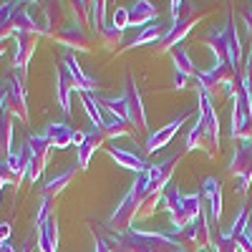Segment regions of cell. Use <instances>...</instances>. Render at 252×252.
I'll return each mask as SVG.
<instances>
[{
	"label": "cell",
	"mask_w": 252,
	"mask_h": 252,
	"mask_svg": "<svg viewBox=\"0 0 252 252\" xmlns=\"http://www.w3.org/2000/svg\"><path fill=\"white\" fill-rule=\"evenodd\" d=\"M204 46L215 53V58H224L229 66L240 73V61H242V46L235 26V15H227V26L222 31H209L204 35Z\"/></svg>",
	"instance_id": "5b68a950"
},
{
	"label": "cell",
	"mask_w": 252,
	"mask_h": 252,
	"mask_svg": "<svg viewBox=\"0 0 252 252\" xmlns=\"http://www.w3.org/2000/svg\"><path fill=\"white\" fill-rule=\"evenodd\" d=\"M8 237H10V222L5 220L0 222V242H8Z\"/></svg>",
	"instance_id": "7bdbcfd3"
},
{
	"label": "cell",
	"mask_w": 252,
	"mask_h": 252,
	"mask_svg": "<svg viewBox=\"0 0 252 252\" xmlns=\"http://www.w3.org/2000/svg\"><path fill=\"white\" fill-rule=\"evenodd\" d=\"M46 141L51 144V149H71V146L76 144V131L71 129V126L66 121H53L46 126L43 131Z\"/></svg>",
	"instance_id": "603a6c76"
},
{
	"label": "cell",
	"mask_w": 252,
	"mask_h": 252,
	"mask_svg": "<svg viewBox=\"0 0 252 252\" xmlns=\"http://www.w3.org/2000/svg\"><path fill=\"white\" fill-rule=\"evenodd\" d=\"M240 73H242V71H240ZM240 73L229 66L224 58H215V66H212V68H207V71H199V68H197V86L204 89L209 96L217 91V86L222 89L224 96H232L235 89H237Z\"/></svg>",
	"instance_id": "8992f818"
},
{
	"label": "cell",
	"mask_w": 252,
	"mask_h": 252,
	"mask_svg": "<svg viewBox=\"0 0 252 252\" xmlns=\"http://www.w3.org/2000/svg\"><path fill=\"white\" fill-rule=\"evenodd\" d=\"M126 121H129V126L141 134L146 131V109H144V98H141V91L136 86V81L134 76H126Z\"/></svg>",
	"instance_id": "30bf717a"
},
{
	"label": "cell",
	"mask_w": 252,
	"mask_h": 252,
	"mask_svg": "<svg viewBox=\"0 0 252 252\" xmlns=\"http://www.w3.org/2000/svg\"><path fill=\"white\" fill-rule=\"evenodd\" d=\"M242 89L250 98V106H252V46H250V53H247V61L242 66Z\"/></svg>",
	"instance_id": "74e56055"
},
{
	"label": "cell",
	"mask_w": 252,
	"mask_h": 252,
	"mask_svg": "<svg viewBox=\"0 0 252 252\" xmlns=\"http://www.w3.org/2000/svg\"><path fill=\"white\" fill-rule=\"evenodd\" d=\"M96 38L101 40V46L103 48H109V51H114L116 46H121V40H124V31H119L114 23H106L98 33H96Z\"/></svg>",
	"instance_id": "836d02e7"
},
{
	"label": "cell",
	"mask_w": 252,
	"mask_h": 252,
	"mask_svg": "<svg viewBox=\"0 0 252 252\" xmlns=\"http://www.w3.org/2000/svg\"><path fill=\"white\" fill-rule=\"evenodd\" d=\"M38 235H35V245L38 252H58V217L51 215L40 224H35Z\"/></svg>",
	"instance_id": "7402d4cb"
},
{
	"label": "cell",
	"mask_w": 252,
	"mask_h": 252,
	"mask_svg": "<svg viewBox=\"0 0 252 252\" xmlns=\"http://www.w3.org/2000/svg\"><path fill=\"white\" fill-rule=\"evenodd\" d=\"M5 51H8V43H5V40H3V43H0V58L5 56Z\"/></svg>",
	"instance_id": "f6af8a7d"
},
{
	"label": "cell",
	"mask_w": 252,
	"mask_h": 252,
	"mask_svg": "<svg viewBox=\"0 0 252 252\" xmlns=\"http://www.w3.org/2000/svg\"><path fill=\"white\" fill-rule=\"evenodd\" d=\"M111 23H114L119 31H126V28H129V8H116Z\"/></svg>",
	"instance_id": "ab89813d"
},
{
	"label": "cell",
	"mask_w": 252,
	"mask_h": 252,
	"mask_svg": "<svg viewBox=\"0 0 252 252\" xmlns=\"http://www.w3.org/2000/svg\"><path fill=\"white\" fill-rule=\"evenodd\" d=\"M202 15H194V18H184V20H177V23H172V28H169V33H166V38L161 40V46H159V51H164V53H172L177 46H182V40H184V35L192 31V26L197 23Z\"/></svg>",
	"instance_id": "d4e9b609"
},
{
	"label": "cell",
	"mask_w": 252,
	"mask_h": 252,
	"mask_svg": "<svg viewBox=\"0 0 252 252\" xmlns=\"http://www.w3.org/2000/svg\"><path fill=\"white\" fill-rule=\"evenodd\" d=\"M23 144L28 146V157H31V172H28V179L35 184L40 177H43L46 166H48L51 144L46 141V136H43V134H28Z\"/></svg>",
	"instance_id": "7c38bea8"
},
{
	"label": "cell",
	"mask_w": 252,
	"mask_h": 252,
	"mask_svg": "<svg viewBox=\"0 0 252 252\" xmlns=\"http://www.w3.org/2000/svg\"><path fill=\"white\" fill-rule=\"evenodd\" d=\"M56 98H58V106H61V111H63V116H68L71 114V91H73V81H71V73H68V68L61 66L56 68Z\"/></svg>",
	"instance_id": "484cf974"
},
{
	"label": "cell",
	"mask_w": 252,
	"mask_h": 252,
	"mask_svg": "<svg viewBox=\"0 0 252 252\" xmlns=\"http://www.w3.org/2000/svg\"><path fill=\"white\" fill-rule=\"evenodd\" d=\"M8 83V109L10 116L28 124V101H26V78L20 73H10L3 78Z\"/></svg>",
	"instance_id": "9a60e30c"
},
{
	"label": "cell",
	"mask_w": 252,
	"mask_h": 252,
	"mask_svg": "<svg viewBox=\"0 0 252 252\" xmlns=\"http://www.w3.org/2000/svg\"><path fill=\"white\" fill-rule=\"evenodd\" d=\"M172 63H174V89H184L187 81H192V78L197 81V68L184 46H177L172 51Z\"/></svg>",
	"instance_id": "44dd1931"
},
{
	"label": "cell",
	"mask_w": 252,
	"mask_h": 252,
	"mask_svg": "<svg viewBox=\"0 0 252 252\" xmlns=\"http://www.w3.org/2000/svg\"><path fill=\"white\" fill-rule=\"evenodd\" d=\"M103 111V109H101ZM103 139H121V136H131V126L126 124L121 116H114L109 111H103Z\"/></svg>",
	"instance_id": "f546056e"
},
{
	"label": "cell",
	"mask_w": 252,
	"mask_h": 252,
	"mask_svg": "<svg viewBox=\"0 0 252 252\" xmlns=\"http://www.w3.org/2000/svg\"><path fill=\"white\" fill-rule=\"evenodd\" d=\"M227 172L235 177V189H237V194L247 197L250 182H252V139L237 141L235 154H232V159H229Z\"/></svg>",
	"instance_id": "52a82bcc"
},
{
	"label": "cell",
	"mask_w": 252,
	"mask_h": 252,
	"mask_svg": "<svg viewBox=\"0 0 252 252\" xmlns=\"http://www.w3.org/2000/svg\"><path fill=\"white\" fill-rule=\"evenodd\" d=\"M229 136H232V141L252 139V106L242 89V73L237 81V89L232 94V129H229Z\"/></svg>",
	"instance_id": "ba28073f"
},
{
	"label": "cell",
	"mask_w": 252,
	"mask_h": 252,
	"mask_svg": "<svg viewBox=\"0 0 252 252\" xmlns=\"http://www.w3.org/2000/svg\"><path fill=\"white\" fill-rule=\"evenodd\" d=\"M53 40L63 48H73V51H81V53H89L91 51V38L86 33V28H81L76 23H66L56 35Z\"/></svg>",
	"instance_id": "e0dca14e"
},
{
	"label": "cell",
	"mask_w": 252,
	"mask_h": 252,
	"mask_svg": "<svg viewBox=\"0 0 252 252\" xmlns=\"http://www.w3.org/2000/svg\"><path fill=\"white\" fill-rule=\"evenodd\" d=\"M15 8H18V3H13V0H8V3L0 5V40H5V43H8L10 35H15V31H13Z\"/></svg>",
	"instance_id": "1f68e13d"
},
{
	"label": "cell",
	"mask_w": 252,
	"mask_h": 252,
	"mask_svg": "<svg viewBox=\"0 0 252 252\" xmlns=\"http://www.w3.org/2000/svg\"><path fill=\"white\" fill-rule=\"evenodd\" d=\"M189 119H192V111H184V114H179L174 121H169L166 126H159L154 134L146 136V141H144V154H157V152H161L164 146L182 131V126H184Z\"/></svg>",
	"instance_id": "4fadbf2b"
},
{
	"label": "cell",
	"mask_w": 252,
	"mask_h": 252,
	"mask_svg": "<svg viewBox=\"0 0 252 252\" xmlns=\"http://www.w3.org/2000/svg\"><path fill=\"white\" fill-rule=\"evenodd\" d=\"M199 252H209V250H199Z\"/></svg>",
	"instance_id": "7dc6e473"
},
{
	"label": "cell",
	"mask_w": 252,
	"mask_h": 252,
	"mask_svg": "<svg viewBox=\"0 0 252 252\" xmlns=\"http://www.w3.org/2000/svg\"><path fill=\"white\" fill-rule=\"evenodd\" d=\"M81 103H83V111L89 114L94 129L101 131V129H103V111H101V106H98L96 96H94V94H81Z\"/></svg>",
	"instance_id": "d6a6232c"
},
{
	"label": "cell",
	"mask_w": 252,
	"mask_h": 252,
	"mask_svg": "<svg viewBox=\"0 0 252 252\" xmlns=\"http://www.w3.org/2000/svg\"><path fill=\"white\" fill-rule=\"evenodd\" d=\"M31 172V157H28V146L23 144L20 146V152H10L8 159L0 161V182L3 184H13L15 189L20 187Z\"/></svg>",
	"instance_id": "9c48e42d"
},
{
	"label": "cell",
	"mask_w": 252,
	"mask_h": 252,
	"mask_svg": "<svg viewBox=\"0 0 252 252\" xmlns=\"http://www.w3.org/2000/svg\"><path fill=\"white\" fill-rule=\"evenodd\" d=\"M63 66L68 68V73H71V81H73V91H78V94H94V91H98L101 89V81L98 78H94V76H86L83 73V68H81V63L76 61V56H63Z\"/></svg>",
	"instance_id": "ac0fdd59"
},
{
	"label": "cell",
	"mask_w": 252,
	"mask_h": 252,
	"mask_svg": "<svg viewBox=\"0 0 252 252\" xmlns=\"http://www.w3.org/2000/svg\"><path fill=\"white\" fill-rule=\"evenodd\" d=\"M202 199H207V209H209V224H217L222 220V184L217 177H207L202 184Z\"/></svg>",
	"instance_id": "ffe728a7"
},
{
	"label": "cell",
	"mask_w": 252,
	"mask_h": 252,
	"mask_svg": "<svg viewBox=\"0 0 252 252\" xmlns=\"http://www.w3.org/2000/svg\"><path fill=\"white\" fill-rule=\"evenodd\" d=\"M250 215H252L250 204H242L240 215H235L232 227H229L227 232H220V229H217V235L212 237V247H215V252H237V250H240L237 240H240V235L245 232V227H247V222H250Z\"/></svg>",
	"instance_id": "8fae6325"
},
{
	"label": "cell",
	"mask_w": 252,
	"mask_h": 252,
	"mask_svg": "<svg viewBox=\"0 0 252 252\" xmlns=\"http://www.w3.org/2000/svg\"><path fill=\"white\" fill-rule=\"evenodd\" d=\"M237 245H240V252H252V215H250V222L245 227V232L240 235Z\"/></svg>",
	"instance_id": "f35d334b"
},
{
	"label": "cell",
	"mask_w": 252,
	"mask_h": 252,
	"mask_svg": "<svg viewBox=\"0 0 252 252\" xmlns=\"http://www.w3.org/2000/svg\"><path fill=\"white\" fill-rule=\"evenodd\" d=\"M106 242L111 247H121L124 252H189L172 232H146V229H129L124 235H109Z\"/></svg>",
	"instance_id": "3957f363"
},
{
	"label": "cell",
	"mask_w": 252,
	"mask_h": 252,
	"mask_svg": "<svg viewBox=\"0 0 252 252\" xmlns=\"http://www.w3.org/2000/svg\"><path fill=\"white\" fill-rule=\"evenodd\" d=\"M106 0H96V3H91V31L94 35L106 26Z\"/></svg>",
	"instance_id": "d590c367"
},
{
	"label": "cell",
	"mask_w": 252,
	"mask_h": 252,
	"mask_svg": "<svg viewBox=\"0 0 252 252\" xmlns=\"http://www.w3.org/2000/svg\"><path fill=\"white\" fill-rule=\"evenodd\" d=\"M169 10H172V23L184 20V18H194V5L187 3V0H172Z\"/></svg>",
	"instance_id": "8d00e7d4"
},
{
	"label": "cell",
	"mask_w": 252,
	"mask_h": 252,
	"mask_svg": "<svg viewBox=\"0 0 252 252\" xmlns=\"http://www.w3.org/2000/svg\"><path fill=\"white\" fill-rule=\"evenodd\" d=\"M169 28H172V23L166 26V23H161V20H154V23H149L146 28H141L139 33H136V38L131 40L129 46H124L121 51H129V48H141V46H149V43H159L161 46V40L166 38V33H169Z\"/></svg>",
	"instance_id": "cb8c5ba5"
},
{
	"label": "cell",
	"mask_w": 252,
	"mask_h": 252,
	"mask_svg": "<svg viewBox=\"0 0 252 252\" xmlns=\"http://www.w3.org/2000/svg\"><path fill=\"white\" fill-rule=\"evenodd\" d=\"M10 109H8V83L0 81V161L10 157L13 146V126H10Z\"/></svg>",
	"instance_id": "2e32d148"
},
{
	"label": "cell",
	"mask_w": 252,
	"mask_h": 252,
	"mask_svg": "<svg viewBox=\"0 0 252 252\" xmlns=\"http://www.w3.org/2000/svg\"><path fill=\"white\" fill-rule=\"evenodd\" d=\"M0 245H3V242H0Z\"/></svg>",
	"instance_id": "c3c4849f"
},
{
	"label": "cell",
	"mask_w": 252,
	"mask_h": 252,
	"mask_svg": "<svg viewBox=\"0 0 252 252\" xmlns=\"http://www.w3.org/2000/svg\"><path fill=\"white\" fill-rule=\"evenodd\" d=\"M157 197H161V194H154V192H152L146 172H144V174H136V179H134L131 187H129V192L124 194V199L116 204V209L111 212V217L106 220V229H109V232H114V235L129 232L131 222L141 215L144 204L149 202V199H157Z\"/></svg>",
	"instance_id": "7a4b0ae2"
},
{
	"label": "cell",
	"mask_w": 252,
	"mask_h": 252,
	"mask_svg": "<svg viewBox=\"0 0 252 252\" xmlns=\"http://www.w3.org/2000/svg\"><path fill=\"white\" fill-rule=\"evenodd\" d=\"M197 106H199V114H197L194 126L187 134L184 152L199 149L207 157H215L220 152V116H217V109L212 103V96L199 86H197Z\"/></svg>",
	"instance_id": "6da1fadb"
},
{
	"label": "cell",
	"mask_w": 252,
	"mask_h": 252,
	"mask_svg": "<svg viewBox=\"0 0 252 252\" xmlns=\"http://www.w3.org/2000/svg\"><path fill=\"white\" fill-rule=\"evenodd\" d=\"M182 245H194L197 247V252L199 250H207L209 245H212V224H209V217L204 215V209H202V215L189 224V227H184L182 232H177L174 235Z\"/></svg>",
	"instance_id": "5bb4252c"
},
{
	"label": "cell",
	"mask_w": 252,
	"mask_h": 252,
	"mask_svg": "<svg viewBox=\"0 0 252 252\" xmlns=\"http://www.w3.org/2000/svg\"><path fill=\"white\" fill-rule=\"evenodd\" d=\"M3 187H5V184H3V182H0V189H3Z\"/></svg>",
	"instance_id": "bcb514c9"
},
{
	"label": "cell",
	"mask_w": 252,
	"mask_h": 252,
	"mask_svg": "<svg viewBox=\"0 0 252 252\" xmlns=\"http://www.w3.org/2000/svg\"><path fill=\"white\" fill-rule=\"evenodd\" d=\"M242 23H245V28H247L250 38H252V5H250V3L242 8Z\"/></svg>",
	"instance_id": "60d3db41"
},
{
	"label": "cell",
	"mask_w": 252,
	"mask_h": 252,
	"mask_svg": "<svg viewBox=\"0 0 252 252\" xmlns=\"http://www.w3.org/2000/svg\"><path fill=\"white\" fill-rule=\"evenodd\" d=\"M109 157L116 161V166H121V169H129V172H134V174H144L146 169H149V161H146L144 157H139V154H134V152H126V149H109Z\"/></svg>",
	"instance_id": "f1b7e54d"
},
{
	"label": "cell",
	"mask_w": 252,
	"mask_h": 252,
	"mask_svg": "<svg viewBox=\"0 0 252 252\" xmlns=\"http://www.w3.org/2000/svg\"><path fill=\"white\" fill-rule=\"evenodd\" d=\"M68 5V13L73 15V23L86 28L91 23V3H86V0H76V3H66Z\"/></svg>",
	"instance_id": "e575fe53"
},
{
	"label": "cell",
	"mask_w": 252,
	"mask_h": 252,
	"mask_svg": "<svg viewBox=\"0 0 252 252\" xmlns=\"http://www.w3.org/2000/svg\"><path fill=\"white\" fill-rule=\"evenodd\" d=\"M94 252H111V245L106 242V237L96 235V250H94Z\"/></svg>",
	"instance_id": "b9f144b4"
},
{
	"label": "cell",
	"mask_w": 252,
	"mask_h": 252,
	"mask_svg": "<svg viewBox=\"0 0 252 252\" xmlns=\"http://www.w3.org/2000/svg\"><path fill=\"white\" fill-rule=\"evenodd\" d=\"M204 199L202 194H182L179 192V187L177 184H169L164 189V194H161V209H166V215H169V222L174 227V235L182 232L184 227H189L199 215H202V207Z\"/></svg>",
	"instance_id": "277c9868"
},
{
	"label": "cell",
	"mask_w": 252,
	"mask_h": 252,
	"mask_svg": "<svg viewBox=\"0 0 252 252\" xmlns=\"http://www.w3.org/2000/svg\"><path fill=\"white\" fill-rule=\"evenodd\" d=\"M159 20L157 8L149 3V0H136L134 5H129V28H146L149 23Z\"/></svg>",
	"instance_id": "4316f807"
},
{
	"label": "cell",
	"mask_w": 252,
	"mask_h": 252,
	"mask_svg": "<svg viewBox=\"0 0 252 252\" xmlns=\"http://www.w3.org/2000/svg\"><path fill=\"white\" fill-rule=\"evenodd\" d=\"M38 38L40 35H26V33H18L15 35V53H13V68L20 71V76L26 78L28 71V63L38 48Z\"/></svg>",
	"instance_id": "d6986e66"
},
{
	"label": "cell",
	"mask_w": 252,
	"mask_h": 252,
	"mask_svg": "<svg viewBox=\"0 0 252 252\" xmlns=\"http://www.w3.org/2000/svg\"><path fill=\"white\" fill-rule=\"evenodd\" d=\"M0 252H20V247H13L10 242H3L0 245Z\"/></svg>",
	"instance_id": "ee69618b"
},
{
	"label": "cell",
	"mask_w": 252,
	"mask_h": 252,
	"mask_svg": "<svg viewBox=\"0 0 252 252\" xmlns=\"http://www.w3.org/2000/svg\"><path fill=\"white\" fill-rule=\"evenodd\" d=\"M76 177V166H68L66 172H61V174H56L53 179H48L43 187H40V194L43 197H48V199H56L63 189H66L68 184H71V179Z\"/></svg>",
	"instance_id": "4dcf8cb0"
},
{
	"label": "cell",
	"mask_w": 252,
	"mask_h": 252,
	"mask_svg": "<svg viewBox=\"0 0 252 252\" xmlns=\"http://www.w3.org/2000/svg\"><path fill=\"white\" fill-rule=\"evenodd\" d=\"M103 141H106V139H103L101 131H96V129L86 131V139H83V144L76 149V159H78V169H81V172H86V169H89L91 157L101 149V144H103Z\"/></svg>",
	"instance_id": "83f0119b"
}]
</instances>
